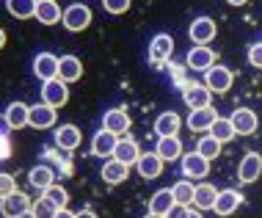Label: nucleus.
Wrapping results in <instances>:
<instances>
[{
  "mask_svg": "<svg viewBox=\"0 0 262 218\" xmlns=\"http://www.w3.org/2000/svg\"><path fill=\"white\" fill-rule=\"evenodd\" d=\"M31 196L23 193V191H14L11 196H6V199H0V213H3L6 218H19L23 213H28L31 210Z\"/></svg>",
  "mask_w": 262,
  "mask_h": 218,
  "instance_id": "obj_12",
  "label": "nucleus"
},
{
  "mask_svg": "<svg viewBox=\"0 0 262 218\" xmlns=\"http://www.w3.org/2000/svg\"><path fill=\"white\" fill-rule=\"evenodd\" d=\"M3 47H6V31L0 28V50H3Z\"/></svg>",
  "mask_w": 262,
  "mask_h": 218,
  "instance_id": "obj_44",
  "label": "nucleus"
},
{
  "mask_svg": "<svg viewBox=\"0 0 262 218\" xmlns=\"http://www.w3.org/2000/svg\"><path fill=\"white\" fill-rule=\"evenodd\" d=\"M136 168L144 180H158L163 174V160L158 158V152H141Z\"/></svg>",
  "mask_w": 262,
  "mask_h": 218,
  "instance_id": "obj_21",
  "label": "nucleus"
},
{
  "mask_svg": "<svg viewBox=\"0 0 262 218\" xmlns=\"http://www.w3.org/2000/svg\"><path fill=\"white\" fill-rule=\"evenodd\" d=\"M226 3H229V6H246L249 0H226Z\"/></svg>",
  "mask_w": 262,
  "mask_h": 218,
  "instance_id": "obj_45",
  "label": "nucleus"
},
{
  "mask_svg": "<svg viewBox=\"0 0 262 218\" xmlns=\"http://www.w3.org/2000/svg\"><path fill=\"white\" fill-rule=\"evenodd\" d=\"M215 33H218L215 19H210V17H196L188 28V36L193 45H210V41L215 39Z\"/></svg>",
  "mask_w": 262,
  "mask_h": 218,
  "instance_id": "obj_10",
  "label": "nucleus"
},
{
  "mask_svg": "<svg viewBox=\"0 0 262 218\" xmlns=\"http://www.w3.org/2000/svg\"><path fill=\"white\" fill-rule=\"evenodd\" d=\"M61 17H63V11H61L58 0H39L36 19L41 25H55V23H61Z\"/></svg>",
  "mask_w": 262,
  "mask_h": 218,
  "instance_id": "obj_27",
  "label": "nucleus"
},
{
  "mask_svg": "<svg viewBox=\"0 0 262 218\" xmlns=\"http://www.w3.org/2000/svg\"><path fill=\"white\" fill-rule=\"evenodd\" d=\"M6 158H11V141H9V136H0V160H6Z\"/></svg>",
  "mask_w": 262,
  "mask_h": 218,
  "instance_id": "obj_39",
  "label": "nucleus"
},
{
  "mask_svg": "<svg viewBox=\"0 0 262 218\" xmlns=\"http://www.w3.org/2000/svg\"><path fill=\"white\" fill-rule=\"evenodd\" d=\"M229 119H232V124H235L237 136H254L257 127H259V119H257V114H254L251 108H235Z\"/></svg>",
  "mask_w": 262,
  "mask_h": 218,
  "instance_id": "obj_13",
  "label": "nucleus"
},
{
  "mask_svg": "<svg viewBox=\"0 0 262 218\" xmlns=\"http://www.w3.org/2000/svg\"><path fill=\"white\" fill-rule=\"evenodd\" d=\"M28 182L45 193L50 185H55V171H53L50 166H33L31 171H28Z\"/></svg>",
  "mask_w": 262,
  "mask_h": 218,
  "instance_id": "obj_29",
  "label": "nucleus"
},
{
  "mask_svg": "<svg viewBox=\"0 0 262 218\" xmlns=\"http://www.w3.org/2000/svg\"><path fill=\"white\" fill-rule=\"evenodd\" d=\"M45 196H47V199H50V202H53V205L58 207V210H63V207L69 205V193H67V188H63V185H58V182L47 188V191H45Z\"/></svg>",
  "mask_w": 262,
  "mask_h": 218,
  "instance_id": "obj_35",
  "label": "nucleus"
},
{
  "mask_svg": "<svg viewBox=\"0 0 262 218\" xmlns=\"http://www.w3.org/2000/svg\"><path fill=\"white\" fill-rule=\"evenodd\" d=\"M155 152H158V158L163 163H174V160H182V141L180 136H166V138H158V144H155Z\"/></svg>",
  "mask_w": 262,
  "mask_h": 218,
  "instance_id": "obj_16",
  "label": "nucleus"
},
{
  "mask_svg": "<svg viewBox=\"0 0 262 218\" xmlns=\"http://www.w3.org/2000/svg\"><path fill=\"white\" fill-rule=\"evenodd\" d=\"M75 218H97V213H94V210H77V213H75Z\"/></svg>",
  "mask_w": 262,
  "mask_h": 218,
  "instance_id": "obj_41",
  "label": "nucleus"
},
{
  "mask_svg": "<svg viewBox=\"0 0 262 218\" xmlns=\"http://www.w3.org/2000/svg\"><path fill=\"white\" fill-rule=\"evenodd\" d=\"M31 213L36 215V218H55V213H58V207H55L53 202L47 199V196H39V199H33Z\"/></svg>",
  "mask_w": 262,
  "mask_h": 218,
  "instance_id": "obj_34",
  "label": "nucleus"
},
{
  "mask_svg": "<svg viewBox=\"0 0 262 218\" xmlns=\"http://www.w3.org/2000/svg\"><path fill=\"white\" fill-rule=\"evenodd\" d=\"M210 136L215 138V141H221V144H229L232 138L237 136V133H235V124H232V119L218 116L215 122H212V127H210Z\"/></svg>",
  "mask_w": 262,
  "mask_h": 218,
  "instance_id": "obj_31",
  "label": "nucleus"
},
{
  "mask_svg": "<svg viewBox=\"0 0 262 218\" xmlns=\"http://www.w3.org/2000/svg\"><path fill=\"white\" fill-rule=\"evenodd\" d=\"M19 218H36V215H33L31 210H28V213H23V215H19Z\"/></svg>",
  "mask_w": 262,
  "mask_h": 218,
  "instance_id": "obj_47",
  "label": "nucleus"
},
{
  "mask_svg": "<svg viewBox=\"0 0 262 218\" xmlns=\"http://www.w3.org/2000/svg\"><path fill=\"white\" fill-rule=\"evenodd\" d=\"M193 191H196V185L190 180H185V177L171 185L174 202H177V205H182V207H193Z\"/></svg>",
  "mask_w": 262,
  "mask_h": 218,
  "instance_id": "obj_32",
  "label": "nucleus"
},
{
  "mask_svg": "<svg viewBox=\"0 0 262 218\" xmlns=\"http://www.w3.org/2000/svg\"><path fill=\"white\" fill-rule=\"evenodd\" d=\"M41 102L53 105V108H63V105L69 102V83H63L61 77L47 80L45 86H41Z\"/></svg>",
  "mask_w": 262,
  "mask_h": 218,
  "instance_id": "obj_5",
  "label": "nucleus"
},
{
  "mask_svg": "<svg viewBox=\"0 0 262 218\" xmlns=\"http://www.w3.org/2000/svg\"><path fill=\"white\" fill-rule=\"evenodd\" d=\"M55 218H75V213H72V210L63 207V210H58V213H55Z\"/></svg>",
  "mask_w": 262,
  "mask_h": 218,
  "instance_id": "obj_42",
  "label": "nucleus"
},
{
  "mask_svg": "<svg viewBox=\"0 0 262 218\" xmlns=\"http://www.w3.org/2000/svg\"><path fill=\"white\" fill-rule=\"evenodd\" d=\"M28 116H31V105H25V102H11L9 108H6V114L3 119L9 122V127L11 130H23L25 124H28Z\"/></svg>",
  "mask_w": 262,
  "mask_h": 218,
  "instance_id": "obj_26",
  "label": "nucleus"
},
{
  "mask_svg": "<svg viewBox=\"0 0 262 218\" xmlns=\"http://www.w3.org/2000/svg\"><path fill=\"white\" fill-rule=\"evenodd\" d=\"M171 55H174V39L168 36V33H158V36L149 41V61L155 67H163Z\"/></svg>",
  "mask_w": 262,
  "mask_h": 218,
  "instance_id": "obj_11",
  "label": "nucleus"
},
{
  "mask_svg": "<svg viewBox=\"0 0 262 218\" xmlns=\"http://www.w3.org/2000/svg\"><path fill=\"white\" fill-rule=\"evenodd\" d=\"M80 141H83V136H80V127H77V124H61V127L55 130V146L63 152L77 149Z\"/></svg>",
  "mask_w": 262,
  "mask_h": 218,
  "instance_id": "obj_18",
  "label": "nucleus"
},
{
  "mask_svg": "<svg viewBox=\"0 0 262 218\" xmlns=\"http://www.w3.org/2000/svg\"><path fill=\"white\" fill-rule=\"evenodd\" d=\"M127 174H130V166H124V163H119L116 158H111V160L102 163L100 177L105 180V185H122V182L127 180Z\"/></svg>",
  "mask_w": 262,
  "mask_h": 218,
  "instance_id": "obj_22",
  "label": "nucleus"
},
{
  "mask_svg": "<svg viewBox=\"0 0 262 218\" xmlns=\"http://www.w3.org/2000/svg\"><path fill=\"white\" fill-rule=\"evenodd\" d=\"M17 191V180H14V174H6L0 171V199H6V196H11Z\"/></svg>",
  "mask_w": 262,
  "mask_h": 218,
  "instance_id": "obj_36",
  "label": "nucleus"
},
{
  "mask_svg": "<svg viewBox=\"0 0 262 218\" xmlns=\"http://www.w3.org/2000/svg\"><path fill=\"white\" fill-rule=\"evenodd\" d=\"M58 77L63 83H77L83 77V61L77 55H61L58 58Z\"/></svg>",
  "mask_w": 262,
  "mask_h": 218,
  "instance_id": "obj_20",
  "label": "nucleus"
},
{
  "mask_svg": "<svg viewBox=\"0 0 262 218\" xmlns=\"http://www.w3.org/2000/svg\"><path fill=\"white\" fill-rule=\"evenodd\" d=\"M130 127H133V119H130V114H127L124 108H111L108 114L102 116V130H108V133H113V136H127L130 133Z\"/></svg>",
  "mask_w": 262,
  "mask_h": 218,
  "instance_id": "obj_6",
  "label": "nucleus"
},
{
  "mask_svg": "<svg viewBox=\"0 0 262 218\" xmlns=\"http://www.w3.org/2000/svg\"><path fill=\"white\" fill-rule=\"evenodd\" d=\"M113 158L119 160V163H124V166H136L138 163V158H141V146L136 138H130V136H122L119 138V144H116V152H113Z\"/></svg>",
  "mask_w": 262,
  "mask_h": 218,
  "instance_id": "obj_17",
  "label": "nucleus"
},
{
  "mask_svg": "<svg viewBox=\"0 0 262 218\" xmlns=\"http://www.w3.org/2000/svg\"><path fill=\"white\" fill-rule=\"evenodd\" d=\"M246 55H249V64H251L254 69H262V41H254Z\"/></svg>",
  "mask_w": 262,
  "mask_h": 218,
  "instance_id": "obj_38",
  "label": "nucleus"
},
{
  "mask_svg": "<svg viewBox=\"0 0 262 218\" xmlns=\"http://www.w3.org/2000/svg\"><path fill=\"white\" fill-rule=\"evenodd\" d=\"M215 67V53L210 50V45H193L185 55V69L190 72H207V69Z\"/></svg>",
  "mask_w": 262,
  "mask_h": 218,
  "instance_id": "obj_3",
  "label": "nucleus"
},
{
  "mask_svg": "<svg viewBox=\"0 0 262 218\" xmlns=\"http://www.w3.org/2000/svg\"><path fill=\"white\" fill-rule=\"evenodd\" d=\"M144 218H166V215H158V213H146Z\"/></svg>",
  "mask_w": 262,
  "mask_h": 218,
  "instance_id": "obj_46",
  "label": "nucleus"
},
{
  "mask_svg": "<svg viewBox=\"0 0 262 218\" xmlns=\"http://www.w3.org/2000/svg\"><path fill=\"white\" fill-rule=\"evenodd\" d=\"M215 199H218V188L212 185V182H199L193 191V207L196 210H212L215 207Z\"/></svg>",
  "mask_w": 262,
  "mask_h": 218,
  "instance_id": "obj_23",
  "label": "nucleus"
},
{
  "mask_svg": "<svg viewBox=\"0 0 262 218\" xmlns=\"http://www.w3.org/2000/svg\"><path fill=\"white\" fill-rule=\"evenodd\" d=\"M177 205L174 202V193L171 188H160L149 196V213H158V215H168V210Z\"/></svg>",
  "mask_w": 262,
  "mask_h": 218,
  "instance_id": "obj_28",
  "label": "nucleus"
},
{
  "mask_svg": "<svg viewBox=\"0 0 262 218\" xmlns=\"http://www.w3.org/2000/svg\"><path fill=\"white\" fill-rule=\"evenodd\" d=\"M218 119V114L212 108H199V111H190L188 114V127L193 133H210L212 122Z\"/></svg>",
  "mask_w": 262,
  "mask_h": 218,
  "instance_id": "obj_25",
  "label": "nucleus"
},
{
  "mask_svg": "<svg viewBox=\"0 0 262 218\" xmlns=\"http://www.w3.org/2000/svg\"><path fill=\"white\" fill-rule=\"evenodd\" d=\"M262 174V155L259 152H246L243 160H240L237 166V180L243 182V185H251V182H257Z\"/></svg>",
  "mask_w": 262,
  "mask_h": 218,
  "instance_id": "obj_9",
  "label": "nucleus"
},
{
  "mask_svg": "<svg viewBox=\"0 0 262 218\" xmlns=\"http://www.w3.org/2000/svg\"><path fill=\"white\" fill-rule=\"evenodd\" d=\"M55 122H58V108H53V105H47V102L31 105V116H28V124H31V127L47 130V127H55Z\"/></svg>",
  "mask_w": 262,
  "mask_h": 218,
  "instance_id": "obj_7",
  "label": "nucleus"
},
{
  "mask_svg": "<svg viewBox=\"0 0 262 218\" xmlns=\"http://www.w3.org/2000/svg\"><path fill=\"white\" fill-rule=\"evenodd\" d=\"M180 166H182V174H185V180H204V177L210 174V160L202 158V155L196 152V149L182 155Z\"/></svg>",
  "mask_w": 262,
  "mask_h": 218,
  "instance_id": "obj_4",
  "label": "nucleus"
},
{
  "mask_svg": "<svg viewBox=\"0 0 262 218\" xmlns=\"http://www.w3.org/2000/svg\"><path fill=\"white\" fill-rule=\"evenodd\" d=\"M61 25L67 28L69 33H80L86 31V28L91 25V9L83 3H72L63 9V17H61Z\"/></svg>",
  "mask_w": 262,
  "mask_h": 218,
  "instance_id": "obj_1",
  "label": "nucleus"
},
{
  "mask_svg": "<svg viewBox=\"0 0 262 218\" xmlns=\"http://www.w3.org/2000/svg\"><path fill=\"white\" fill-rule=\"evenodd\" d=\"M221 146H224V144H221V141H215V138H212L210 133H207V136H202L199 141H196V152H199L202 158H207L210 163H212V160H215L218 155H221Z\"/></svg>",
  "mask_w": 262,
  "mask_h": 218,
  "instance_id": "obj_33",
  "label": "nucleus"
},
{
  "mask_svg": "<svg viewBox=\"0 0 262 218\" xmlns=\"http://www.w3.org/2000/svg\"><path fill=\"white\" fill-rule=\"evenodd\" d=\"M210 100H212V91L204 86V83H188V86L182 89V102H185L190 111L210 108Z\"/></svg>",
  "mask_w": 262,
  "mask_h": 218,
  "instance_id": "obj_8",
  "label": "nucleus"
},
{
  "mask_svg": "<svg viewBox=\"0 0 262 218\" xmlns=\"http://www.w3.org/2000/svg\"><path fill=\"white\" fill-rule=\"evenodd\" d=\"M190 213V207H182V205H174L171 210H168V215L166 218H188Z\"/></svg>",
  "mask_w": 262,
  "mask_h": 218,
  "instance_id": "obj_40",
  "label": "nucleus"
},
{
  "mask_svg": "<svg viewBox=\"0 0 262 218\" xmlns=\"http://www.w3.org/2000/svg\"><path fill=\"white\" fill-rule=\"evenodd\" d=\"M180 127H182V119H180V114H174V111H163V114L155 119V133H158V138L177 136Z\"/></svg>",
  "mask_w": 262,
  "mask_h": 218,
  "instance_id": "obj_24",
  "label": "nucleus"
},
{
  "mask_svg": "<svg viewBox=\"0 0 262 218\" xmlns=\"http://www.w3.org/2000/svg\"><path fill=\"white\" fill-rule=\"evenodd\" d=\"M130 3L133 0H102V6H105L108 14H124L127 9H130Z\"/></svg>",
  "mask_w": 262,
  "mask_h": 218,
  "instance_id": "obj_37",
  "label": "nucleus"
},
{
  "mask_svg": "<svg viewBox=\"0 0 262 218\" xmlns=\"http://www.w3.org/2000/svg\"><path fill=\"white\" fill-rule=\"evenodd\" d=\"M36 6H39V0H6V11L17 19L36 17Z\"/></svg>",
  "mask_w": 262,
  "mask_h": 218,
  "instance_id": "obj_30",
  "label": "nucleus"
},
{
  "mask_svg": "<svg viewBox=\"0 0 262 218\" xmlns=\"http://www.w3.org/2000/svg\"><path fill=\"white\" fill-rule=\"evenodd\" d=\"M188 218H204V213H202V210H190Z\"/></svg>",
  "mask_w": 262,
  "mask_h": 218,
  "instance_id": "obj_43",
  "label": "nucleus"
},
{
  "mask_svg": "<svg viewBox=\"0 0 262 218\" xmlns=\"http://www.w3.org/2000/svg\"><path fill=\"white\" fill-rule=\"evenodd\" d=\"M116 144H119V136H113L108 130H97L94 138H91V155L102 160H111L113 152H116Z\"/></svg>",
  "mask_w": 262,
  "mask_h": 218,
  "instance_id": "obj_14",
  "label": "nucleus"
},
{
  "mask_svg": "<svg viewBox=\"0 0 262 218\" xmlns=\"http://www.w3.org/2000/svg\"><path fill=\"white\" fill-rule=\"evenodd\" d=\"M33 75H36L41 83L55 80V77H58V55H53V53H39L36 58H33Z\"/></svg>",
  "mask_w": 262,
  "mask_h": 218,
  "instance_id": "obj_15",
  "label": "nucleus"
},
{
  "mask_svg": "<svg viewBox=\"0 0 262 218\" xmlns=\"http://www.w3.org/2000/svg\"><path fill=\"white\" fill-rule=\"evenodd\" d=\"M243 205V193L235 191V188H224V191H218V199H215V213L218 215H232L235 210Z\"/></svg>",
  "mask_w": 262,
  "mask_h": 218,
  "instance_id": "obj_19",
  "label": "nucleus"
},
{
  "mask_svg": "<svg viewBox=\"0 0 262 218\" xmlns=\"http://www.w3.org/2000/svg\"><path fill=\"white\" fill-rule=\"evenodd\" d=\"M232 83H235V72H232L229 67L215 64L212 69L204 72V86H207L212 94H226V91L232 89Z\"/></svg>",
  "mask_w": 262,
  "mask_h": 218,
  "instance_id": "obj_2",
  "label": "nucleus"
}]
</instances>
